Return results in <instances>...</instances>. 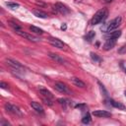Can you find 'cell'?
Segmentation results:
<instances>
[{"label":"cell","instance_id":"6da1fadb","mask_svg":"<svg viewBox=\"0 0 126 126\" xmlns=\"http://www.w3.org/2000/svg\"><path fill=\"white\" fill-rule=\"evenodd\" d=\"M106 18H107V10L104 9V8H103V9H100V10H98V11L94 14V16L93 17L91 24H92V25H97V24L101 23L102 21H104Z\"/></svg>","mask_w":126,"mask_h":126},{"label":"cell","instance_id":"7a4b0ae2","mask_svg":"<svg viewBox=\"0 0 126 126\" xmlns=\"http://www.w3.org/2000/svg\"><path fill=\"white\" fill-rule=\"evenodd\" d=\"M121 17H116V18H114L112 21H110V23H108L107 24V26H106V28H105V30H104V32H112L113 30H115L116 28H118V26L121 24Z\"/></svg>","mask_w":126,"mask_h":126},{"label":"cell","instance_id":"3957f363","mask_svg":"<svg viewBox=\"0 0 126 126\" xmlns=\"http://www.w3.org/2000/svg\"><path fill=\"white\" fill-rule=\"evenodd\" d=\"M5 62H6L7 65H9L15 71H24V66L21 63H19L18 61H16V60H13V59L8 58V59L5 60Z\"/></svg>","mask_w":126,"mask_h":126},{"label":"cell","instance_id":"277c9868","mask_svg":"<svg viewBox=\"0 0 126 126\" xmlns=\"http://www.w3.org/2000/svg\"><path fill=\"white\" fill-rule=\"evenodd\" d=\"M54 9H55L58 13H60V14H62V15H67V14L70 13L69 8H68L67 6H65V5H63V4L60 3V2H57V3L54 4Z\"/></svg>","mask_w":126,"mask_h":126},{"label":"cell","instance_id":"5b68a950","mask_svg":"<svg viewBox=\"0 0 126 126\" xmlns=\"http://www.w3.org/2000/svg\"><path fill=\"white\" fill-rule=\"evenodd\" d=\"M4 107H5V109H6L8 112H11V113L16 114V115H19V116L22 115L21 110H20L16 105H14V104H12V103H8V102H7V103H5Z\"/></svg>","mask_w":126,"mask_h":126},{"label":"cell","instance_id":"8992f818","mask_svg":"<svg viewBox=\"0 0 126 126\" xmlns=\"http://www.w3.org/2000/svg\"><path fill=\"white\" fill-rule=\"evenodd\" d=\"M15 32H16L17 34H19L20 36H22V37H24V38H26V39H29V40H31V41H32V42H37V41L39 40L37 37H35V36H33V35L30 34V33H27V32H23V31H21V30L15 31Z\"/></svg>","mask_w":126,"mask_h":126},{"label":"cell","instance_id":"52a82bcc","mask_svg":"<svg viewBox=\"0 0 126 126\" xmlns=\"http://www.w3.org/2000/svg\"><path fill=\"white\" fill-rule=\"evenodd\" d=\"M54 88H55V90L58 91L59 93H62V94H70V91H69L68 87H67L65 84L61 83V82H56V83L54 84Z\"/></svg>","mask_w":126,"mask_h":126},{"label":"cell","instance_id":"ba28073f","mask_svg":"<svg viewBox=\"0 0 126 126\" xmlns=\"http://www.w3.org/2000/svg\"><path fill=\"white\" fill-rule=\"evenodd\" d=\"M48 42H49L52 46L57 47V48H63V47H64V43H63L60 39L55 38V37H49V38H48Z\"/></svg>","mask_w":126,"mask_h":126},{"label":"cell","instance_id":"9c48e42d","mask_svg":"<svg viewBox=\"0 0 126 126\" xmlns=\"http://www.w3.org/2000/svg\"><path fill=\"white\" fill-rule=\"evenodd\" d=\"M115 42H116V39L112 38V37H109L108 39H106V41L104 42L103 44V49L104 50H110L114 47L115 45Z\"/></svg>","mask_w":126,"mask_h":126},{"label":"cell","instance_id":"30bf717a","mask_svg":"<svg viewBox=\"0 0 126 126\" xmlns=\"http://www.w3.org/2000/svg\"><path fill=\"white\" fill-rule=\"evenodd\" d=\"M93 115L96 116V117H110L111 113L106 111V110H101V109H97V110H94L93 111Z\"/></svg>","mask_w":126,"mask_h":126},{"label":"cell","instance_id":"8fae6325","mask_svg":"<svg viewBox=\"0 0 126 126\" xmlns=\"http://www.w3.org/2000/svg\"><path fill=\"white\" fill-rule=\"evenodd\" d=\"M48 57L49 58H51L52 60H54L55 62H57V63H59V64H64V59L60 56V55H58V54H56V53H52V52H49L48 53Z\"/></svg>","mask_w":126,"mask_h":126},{"label":"cell","instance_id":"7c38bea8","mask_svg":"<svg viewBox=\"0 0 126 126\" xmlns=\"http://www.w3.org/2000/svg\"><path fill=\"white\" fill-rule=\"evenodd\" d=\"M32 13H33V15H34L35 17H37V18H40V19H46V18H47V14H46L45 12L39 10V9H34V10H32Z\"/></svg>","mask_w":126,"mask_h":126},{"label":"cell","instance_id":"4fadbf2b","mask_svg":"<svg viewBox=\"0 0 126 126\" xmlns=\"http://www.w3.org/2000/svg\"><path fill=\"white\" fill-rule=\"evenodd\" d=\"M71 82H72L75 86H77V87H79V88H85V87H86L85 83H84L82 80H80L79 78L72 77V78H71Z\"/></svg>","mask_w":126,"mask_h":126},{"label":"cell","instance_id":"5bb4252c","mask_svg":"<svg viewBox=\"0 0 126 126\" xmlns=\"http://www.w3.org/2000/svg\"><path fill=\"white\" fill-rule=\"evenodd\" d=\"M31 106L37 112L39 113H43V107L41 106V104H39V102H36V101H32L31 102Z\"/></svg>","mask_w":126,"mask_h":126},{"label":"cell","instance_id":"9a60e30c","mask_svg":"<svg viewBox=\"0 0 126 126\" xmlns=\"http://www.w3.org/2000/svg\"><path fill=\"white\" fill-rule=\"evenodd\" d=\"M39 93H40V94H42V96H45V97H47V98H50V99H52L53 98V95H52V94L47 90V89H44V88H39Z\"/></svg>","mask_w":126,"mask_h":126},{"label":"cell","instance_id":"2e32d148","mask_svg":"<svg viewBox=\"0 0 126 126\" xmlns=\"http://www.w3.org/2000/svg\"><path fill=\"white\" fill-rule=\"evenodd\" d=\"M109 102H110V104H111L113 107H115V108H118V109H121V110H124V109L126 108L124 104H122L121 102L115 101V100H113V99H109Z\"/></svg>","mask_w":126,"mask_h":126},{"label":"cell","instance_id":"e0dca14e","mask_svg":"<svg viewBox=\"0 0 126 126\" xmlns=\"http://www.w3.org/2000/svg\"><path fill=\"white\" fill-rule=\"evenodd\" d=\"M30 30H31L33 33H36V34H42V33H43V31H42L41 29L35 27V26H31V27H30Z\"/></svg>","mask_w":126,"mask_h":126},{"label":"cell","instance_id":"ac0fdd59","mask_svg":"<svg viewBox=\"0 0 126 126\" xmlns=\"http://www.w3.org/2000/svg\"><path fill=\"white\" fill-rule=\"evenodd\" d=\"M91 58H92V60L94 61V62H100V61H101V58H100L97 54H95V53H94V52H91Z\"/></svg>","mask_w":126,"mask_h":126},{"label":"cell","instance_id":"d6986e66","mask_svg":"<svg viewBox=\"0 0 126 126\" xmlns=\"http://www.w3.org/2000/svg\"><path fill=\"white\" fill-rule=\"evenodd\" d=\"M120 35H121V31H115V32H112L110 33V36L109 37H112L114 39H117Z\"/></svg>","mask_w":126,"mask_h":126},{"label":"cell","instance_id":"ffe728a7","mask_svg":"<svg viewBox=\"0 0 126 126\" xmlns=\"http://www.w3.org/2000/svg\"><path fill=\"white\" fill-rule=\"evenodd\" d=\"M94 35H95V32H94V31H90L88 33H87V36H86V39L88 40V41H91L94 37Z\"/></svg>","mask_w":126,"mask_h":126},{"label":"cell","instance_id":"44dd1931","mask_svg":"<svg viewBox=\"0 0 126 126\" xmlns=\"http://www.w3.org/2000/svg\"><path fill=\"white\" fill-rule=\"evenodd\" d=\"M97 84H98V86H99V89H100V92L102 93V94H103L104 96H107V95H108V93H107V91L105 90L104 86H103V85H102L100 82H98Z\"/></svg>","mask_w":126,"mask_h":126},{"label":"cell","instance_id":"7402d4cb","mask_svg":"<svg viewBox=\"0 0 126 126\" xmlns=\"http://www.w3.org/2000/svg\"><path fill=\"white\" fill-rule=\"evenodd\" d=\"M90 121H91V115H90L89 113H87V114L82 118V122H83L84 124H88V123H90Z\"/></svg>","mask_w":126,"mask_h":126},{"label":"cell","instance_id":"603a6c76","mask_svg":"<svg viewBox=\"0 0 126 126\" xmlns=\"http://www.w3.org/2000/svg\"><path fill=\"white\" fill-rule=\"evenodd\" d=\"M6 5L9 7V8H12V9H17L19 7V4L18 3H13V2H7Z\"/></svg>","mask_w":126,"mask_h":126},{"label":"cell","instance_id":"cb8c5ba5","mask_svg":"<svg viewBox=\"0 0 126 126\" xmlns=\"http://www.w3.org/2000/svg\"><path fill=\"white\" fill-rule=\"evenodd\" d=\"M9 25L15 30V31H19V30H21V28H20V26L18 25V24H16V23H14V22H9Z\"/></svg>","mask_w":126,"mask_h":126},{"label":"cell","instance_id":"d4e9b609","mask_svg":"<svg viewBox=\"0 0 126 126\" xmlns=\"http://www.w3.org/2000/svg\"><path fill=\"white\" fill-rule=\"evenodd\" d=\"M58 102H59L60 104L66 105V104L69 102V100H68V99H66V98H58Z\"/></svg>","mask_w":126,"mask_h":126},{"label":"cell","instance_id":"484cf974","mask_svg":"<svg viewBox=\"0 0 126 126\" xmlns=\"http://www.w3.org/2000/svg\"><path fill=\"white\" fill-rule=\"evenodd\" d=\"M0 87H1L2 89L8 90V84H6V83H4V82H1V83H0Z\"/></svg>","mask_w":126,"mask_h":126},{"label":"cell","instance_id":"4316f807","mask_svg":"<svg viewBox=\"0 0 126 126\" xmlns=\"http://www.w3.org/2000/svg\"><path fill=\"white\" fill-rule=\"evenodd\" d=\"M118 52H119V53H125V52H126V46H125V45L121 46V48L118 50Z\"/></svg>","mask_w":126,"mask_h":126},{"label":"cell","instance_id":"83f0119b","mask_svg":"<svg viewBox=\"0 0 126 126\" xmlns=\"http://www.w3.org/2000/svg\"><path fill=\"white\" fill-rule=\"evenodd\" d=\"M35 4L38 5V6H42V7L45 6V4H44L43 2H40V1H35Z\"/></svg>","mask_w":126,"mask_h":126},{"label":"cell","instance_id":"f1b7e54d","mask_svg":"<svg viewBox=\"0 0 126 126\" xmlns=\"http://www.w3.org/2000/svg\"><path fill=\"white\" fill-rule=\"evenodd\" d=\"M66 29H67L66 24H62V25H61V30H62V31H65Z\"/></svg>","mask_w":126,"mask_h":126},{"label":"cell","instance_id":"f546056e","mask_svg":"<svg viewBox=\"0 0 126 126\" xmlns=\"http://www.w3.org/2000/svg\"><path fill=\"white\" fill-rule=\"evenodd\" d=\"M3 125H9V123L6 122V121H2V122H0V126H3Z\"/></svg>","mask_w":126,"mask_h":126},{"label":"cell","instance_id":"4dcf8cb0","mask_svg":"<svg viewBox=\"0 0 126 126\" xmlns=\"http://www.w3.org/2000/svg\"><path fill=\"white\" fill-rule=\"evenodd\" d=\"M75 107H77V108H82V107H85V104H77Z\"/></svg>","mask_w":126,"mask_h":126},{"label":"cell","instance_id":"1f68e13d","mask_svg":"<svg viewBox=\"0 0 126 126\" xmlns=\"http://www.w3.org/2000/svg\"><path fill=\"white\" fill-rule=\"evenodd\" d=\"M102 2H104V3H110V2H112V0H102Z\"/></svg>","mask_w":126,"mask_h":126},{"label":"cell","instance_id":"d6a6232c","mask_svg":"<svg viewBox=\"0 0 126 126\" xmlns=\"http://www.w3.org/2000/svg\"><path fill=\"white\" fill-rule=\"evenodd\" d=\"M124 94H125V96H126V91H125V93H124Z\"/></svg>","mask_w":126,"mask_h":126},{"label":"cell","instance_id":"836d02e7","mask_svg":"<svg viewBox=\"0 0 126 126\" xmlns=\"http://www.w3.org/2000/svg\"><path fill=\"white\" fill-rule=\"evenodd\" d=\"M125 73H126V69H125Z\"/></svg>","mask_w":126,"mask_h":126}]
</instances>
